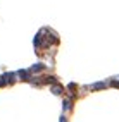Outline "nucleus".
<instances>
[{
  "mask_svg": "<svg viewBox=\"0 0 119 122\" xmlns=\"http://www.w3.org/2000/svg\"><path fill=\"white\" fill-rule=\"evenodd\" d=\"M112 84H114V86H117V88H119V83H117V81H114V83H112Z\"/></svg>",
  "mask_w": 119,
  "mask_h": 122,
  "instance_id": "f257e3e1",
  "label": "nucleus"
}]
</instances>
